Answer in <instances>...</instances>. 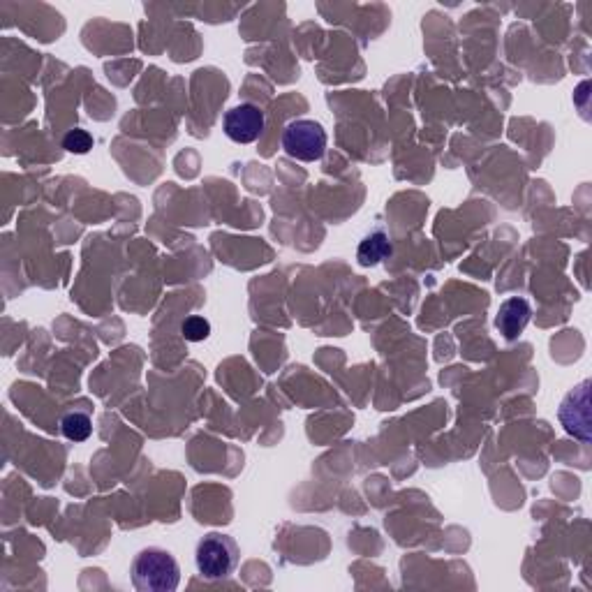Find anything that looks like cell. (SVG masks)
<instances>
[{
	"instance_id": "obj_9",
	"label": "cell",
	"mask_w": 592,
	"mask_h": 592,
	"mask_svg": "<svg viewBox=\"0 0 592 592\" xmlns=\"http://www.w3.org/2000/svg\"><path fill=\"white\" fill-rule=\"evenodd\" d=\"M181 336L188 340V343H202V340L211 336V322L202 315L185 317L181 324Z\"/></svg>"
},
{
	"instance_id": "obj_5",
	"label": "cell",
	"mask_w": 592,
	"mask_h": 592,
	"mask_svg": "<svg viewBox=\"0 0 592 592\" xmlns=\"http://www.w3.org/2000/svg\"><path fill=\"white\" fill-rule=\"evenodd\" d=\"M560 421L565 431L583 442H590V384L583 382L579 389L567 394L560 405Z\"/></svg>"
},
{
	"instance_id": "obj_4",
	"label": "cell",
	"mask_w": 592,
	"mask_h": 592,
	"mask_svg": "<svg viewBox=\"0 0 592 592\" xmlns=\"http://www.w3.org/2000/svg\"><path fill=\"white\" fill-rule=\"evenodd\" d=\"M222 130L234 144H253L264 132V111L250 102L236 105L222 118Z\"/></svg>"
},
{
	"instance_id": "obj_6",
	"label": "cell",
	"mask_w": 592,
	"mask_h": 592,
	"mask_svg": "<svg viewBox=\"0 0 592 592\" xmlns=\"http://www.w3.org/2000/svg\"><path fill=\"white\" fill-rule=\"evenodd\" d=\"M530 317H532L530 303L525 301L523 296H512V299L502 301L498 317H495V327H498V331L507 340H516L530 324Z\"/></svg>"
},
{
	"instance_id": "obj_1",
	"label": "cell",
	"mask_w": 592,
	"mask_h": 592,
	"mask_svg": "<svg viewBox=\"0 0 592 592\" xmlns=\"http://www.w3.org/2000/svg\"><path fill=\"white\" fill-rule=\"evenodd\" d=\"M130 576L139 592H174L179 588L181 569L169 551L144 549L132 560Z\"/></svg>"
},
{
	"instance_id": "obj_7",
	"label": "cell",
	"mask_w": 592,
	"mask_h": 592,
	"mask_svg": "<svg viewBox=\"0 0 592 592\" xmlns=\"http://www.w3.org/2000/svg\"><path fill=\"white\" fill-rule=\"evenodd\" d=\"M391 241L389 236L382 232V229H377V232L368 234L364 241L359 243V250H357V259L361 266H377L380 262H384L391 255Z\"/></svg>"
},
{
	"instance_id": "obj_8",
	"label": "cell",
	"mask_w": 592,
	"mask_h": 592,
	"mask_svg": "<svg viewBox=\"0 0 592 592\" xmlns=\"http://www.w3.org/2000/svg\"><path fill=\"white\" fill-rule=\"evenodd\" d=\"M61 431H63L65 438L72 440V442H84V440L91 438L93 421L86 412L74 410V412L65 414V417L61 419Z\"/></svg>"
},
{
	"instance_id": "obj_3",
	"label": "cell",
	"mask_w": 592,
	"mask_h": 592,
	"mask_svg": "<svg viewBox=\"0 0 592 592\" xmlns=\"http://www.w3.org/2000/svg\"><path fill=\"white\" fill-rule=\"evenodd\" d=\"M327 130L313 118L292 121L283 132V148L290 158L299 162H317L327 153Z\"/></svg>"
},
{
	"instance_id": "obj_2",
	"label": "cell",
	"mask_w": 592,
	"mask_h": 592,
	"mask_svg": "<svg viewBox=\"0 0 592 592\" xmlns=\"http://www.w3.org/2000/svg\"><path fill=\"white\" fill-rule=\"evenodd\" d=\"M239 544L234 542L229 535H220V532H211L202 542L197 544V569L204 579L220 581L227 579L229 574H234L236 565H239Z\"/></svg>"
},
{
	"instance_id": "obj_10",
	"label": "cell",
	"mask_w": 592,
	"mask_h": 592,
	"mask_svg": "<svg viewBox=\"0 0 592 592\" xmlns=\"http://www.w3.org/2000/svg\"><path fill=\"white\" fill-rule=\"evenodd\" d=\"M93 144H95L93 137L88 135L86 130H81V128H74V130L68 132V135L63 137V148H65V151L77 153V155H86L93 148Z\"/></svg>"
}]
</instances>
